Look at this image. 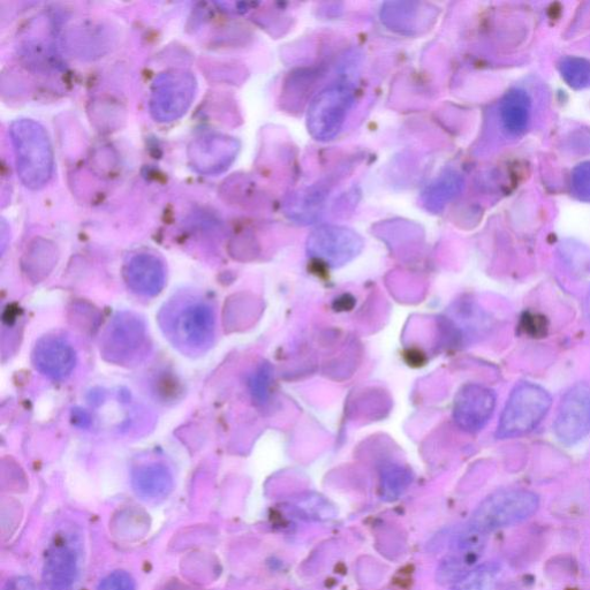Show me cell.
<instances>
[{"label": "cell", "instance_id": "13", "mask_svg": "<svg viewBox=\"0 0 590 590\" xmlns=\"http://www.w3.org/2000/svg\"><path fill=\"white\" fill-rule=\"evenodd\" d=\"M79 555L73 544L56 540L44 565V582L49 590H70L77 579Z\"/></svg>", "mask_w": 590, "mask_h": 590}, {"label": "cell", "instance_id": "20", "mask_svg": "<svg viewBox=\"0 0 590 590\" xmlns=\"http://www.w3.org/2000/svg\"><path fill=\"white\" fill-rule=\"evenodd\" d=\"M490 582L488 571H473L457 582L455 590H487L490 587Z\"/></svg>", "mask_w": 590, "mask_h": 590}, {"label": "cell", "instance_id": "11", "mask_svg": "<svg viewBox=\"0 0 590 590\" xmlns=\"http://www.w3.org/2000/svg\"><path fill=\"white\" fill-rule=\"evenodd\" d=\"M33 362L41 374L51 380L62 381L73 372L77 363V353L65 338L47 336L37 342Z\"/></svg>", "mask_w": 590, "mask_h": 590}, {"label": "cell", "instance_id": "2", "mask_svg": "<svg viewBox=\"0 0 590 590\" xmlns=\"http://www.w3.org/2000/svg\"><path fill=\"white\" fill-rule=\"evenodd\" d=\"M10 133L21 183L33 191L43 188L49 183L55 165L47 131L32 119H20L14 121Z\"/></svg>", "mask_w": 590, "mask_h": 590}, {"label": "cell", "instance_id": "15", "mask_svg": "<svg viewBox=\"0 0 590 590\" xmlns=\"http://www.w3.org/2000/svg\"><path fill=\"white\" fill-rule=\"evenodd\" d=\"M132 484L136 494L146 499L163 498L173 487L172 474L162 464L143 465L133 472Z\"/></svg>", "mask_w": 590, "mask_h": 590}, {"label": "cell", "instance_id": "16", "mask_svg": "<svg viewBox=\"0 0 590 590\" xmlns=\"http://www.w3.org/2000/svg\"><path fill=\"white\" fill-rule=\"evenodd\" d=\"M505 130L512 135L523 134L531 117V100L523 90H512L505 96L501 107Z\"/></svg>", "mask_w": 590, "mask_h": 590}, {"label": "cell", "instance_id": "7", "mask_svg": "<svg viewBox=\"0 0 590 590\" xmlns=\"http://www.w3.org/2000/svg\"><path fill=\"white\" fill-rule=\"evenodd\" d=\"M496 407L493 390L480 384H466L459 390L453 405V419L466 433H478L486 427Z\"/></svg>", "mask_w": 590, "mask_h": 590}, {"label": "cell", "instance_id": "6", "mask_svg": "<svg viewBox=\"0 0 590 590\" xmlns=\"http://www.w3.org/2000/svg\"><path fill=\"white\" fill-rule=\"evenodd\" d=\"M554 429L566 444L578 443L590 433V385L578 383L565 393Z\"/></svg>", "mask_w": 590, "mask_h": 590}, {"label": "cell", "instance_id": "22", "mask_svg": "<svg viewBox=\"0 0 590 590\" xmlns=\"http://www.w3.org/2000/svg\"><path fill=\"white\" fill-rule=\"evenodd\" d=\"M271 369L269 366H262L257 370L251 381L253 396L262 402L268 395L270 385Z\"/></svg>", "mask_w": 590, "mask_h": 590}, {"label": "cell", "instance_id": "10", "mask_svg": "<svg viewBox=\"0 0 590 590\" xmlns=\"http://www.w3.org/2000/svg\"><path fill=\"white\" fill-rule=\"evenodd\" d=\"M352 95L347 89L332 88L324 92L310 110L309 124L317 138H332L350 109Z\"/></svg>", "mask_w": 590, "mask_h": 590}, {"label": "cell", "instance_id": "18", "mask_svg": "<svg viewBox=\"0 0 590 590\" xmlns=\"http://www.w3.org/2000/svg\"><path fill=\"white\" fill-rule=\"evenodd\" d=\"M563 78L576 89L590 87V62L580 58H565L561 65Z\"/></svg>", "mask_w": 590, "mask_h": 590}, {"label": "cell", "instance_id": "17", "mask_svg": "<svg viewBox=\"0 0 590 590\" xmlns=\"http://www.w3.org/2000/svg\"><path fill=\"white\" fill-rule=\"evenodd\" d=\"M412 475L406 468L391 465L384 468L381 479L382 497L387 501H396L410 487Z\"/></svg>", "mask_w": 590, "mask_h": 590}, {"label": "cell", "instance_id": "19", "mask_svg": "<svg viewBox=\"0 0 590 590\" xmlns=\"http://www.w3.org/2000/svg\"><path fill=\"white\" fill-rule=\"evenodd\" d=\"M572 186L580 200L590 202V162L581 164L574 170Z\"/></svg>", "mask_w": 590, "mask_h": 590}, {"label": "cell", "instance_id": "14", "mask_svg": "<svg viewBox=\"0 0 590 590\" xmlns=\"http://www.w3.org/2000/svg\"><path fill=\"white\" fill-rule=\"evenodd\" d=\"M125 279L133 292L143 297H155L164 289L166 269L160 257L138 254L126 264Z\"/></svg>", "mask_w": 590, "mask_h": 590}, {"label": "cell", "instance_id": "9", "mask_svg": "<svg viewBox=\"0 0 590 590\" xmlns=\"http://www.w3.org/2000/svg\"><path fill=\"white\" fill-rule=\"evenodd\" d=\"M145 325L130 314H121L110 325L104 339V353L111 361L128 363L138 358L146 343Z\"/></svg>", "mask_w": 590, "mask_h": 590}, {"label": "cell", "instance_id": "8", "mask_svg": "<svg viewBox=\"0 0 590 590\" xmlns=\"http://www.w3.org/2000/svg\"><path fill=\"white\" fill-rule=\"evenodd\" d=\"M238 153V142L229 136L209 134L201 136L188 148L189 162L201 175H218L234 161Z\"/></svg>", "mask_w": 590, "mask_h": 590}, {"label": "cell", "instance_id": "5", "mask_svg": "<svg viewBox=\"0 0 590 590\" xmlns=\"http://www.w3.org/2000/svg\"><path fill=\"white\" fill-rule=\"evenodd\" d=\"M536 508V496L527 491H499L479 506L470 527L479 533L490 532L527 518L528 514L534 512Z\"/></svg>", "mask_w": 590, "mask_h": 590}, {"label": "cell", "instance_id": "12", "mask_svg": "<svg viewBox=\"0 0 590 590\" xmlns=\"http://www.w3.org/2000/svg\"><path fill=\"white\" fill-rule=\"evenodd\" d=\"M360 249V240L347 231H320L309 242L310 254L332 268L342 267L353 260Z\"/></svg>", "mask_w": 590, "mask_h": 590}, {"label": "cell", "instance_id": "4", "mask_svg": "<svg viewBox=\"0 0 590 590\" xmlns=\"http://www.w3.org/2000/svg\"><path fill=\"white\" fill-rule=\"evenodd\" d=\"M195 93L196 80L191 72L172 70L158 75L151 87V116L160 123L180 119L191 108Z\"/></svg>", "mask_w": 590, "mask_h": 590}, {"label": "cell", "instance_id": "21", "mask_svg": "<svg viewBox=\"0 0 590 590\" xmlns=\"http://www.w3.org/2000/svg\"><path fill=\"white\" fill-rule=\"evenodd\" d=\"M98 590H135V582L130 574L117 571L103 579Z\"/></svg>", "mask_w": 590, "mask_h": 590}, {"label": "cell", "instance_id": "3", "mask_svg": "<svg viewBox=\"0 0 590 590\" xmlns=\"http://www.w3.org/2000/svg\"><path fill=\"white\" fill-rule=\"evenodd\" d=\"M550 407L551 397L546 389L531 382L520 383L505 405L497 437L504 440L531 433L540 425Z\"/></svg>", "mask_w": 590, "mask_h": 590}, {"label": "cell", "instance_id": "1", "mask_svg": "<svg viewBox=\"0 0 590 590\" xmlns=\"http://www.w3.org/2000/svg\"><path fill=\"white\" fill-rule=\"evenodd\" d=\"M161 325L165 336L178 350L188 355H199L213 345L215 310L198 295H179L163 308Z\"/></svg>", "mask_w": 590, "mask_h": 590}]
</instances>
